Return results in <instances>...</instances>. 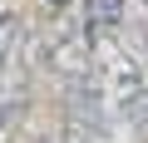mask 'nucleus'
<instances>
[{
    "mask_svg": "<svg viewBox=\"0 0 148 143\" xmlns=\"http://www.w3.org/2000/svg\"><path fill=\"white\" fill-rule=\"evenodd\" d=\"M114 109H119V118H123V123L148 143V84H143V89H133V94H128L123 104H114Z\"/></svg>",
    "mask_w": 148,
    "mask_h": 143,
    "instance_id": "nucleus-1",
    "label": "nucleus"
},
{
    "mask_svg": "<svg viewBox=\"0 0 148 143\" xmlns=\"http://www.w3.org/2000/svg\"><path fill=\"white\" fill-rule=\"evenodd\" d=\"M15 54V20L0 15V69H5V59Z\"/></svg>",
    "mask_w": 148,
    "mask_h": 143,
    "instance_id": "nucleus-2",
    "label": "nucleus"
},
{
    "mask_svg": "<svg viewBox=\"0 0 148 143\" xmlns=\"http://www.w3.org/2000/svg\"><path fill=\"white\" fill-rule=\"evenodd\" d=\"M133 44H138V59L148 64V25H133Z\"/></svg>",
    "mask_w": 148,
    "mask_h": 143,
    "instance_id": "nucleus-3",
    "label": "nucleus"
},
{
    "mask_svg": "<svg viewBox=\"0 0 148 143\" xmlns=\"http://www.w3.org/2000/svg\"><path fill=\"white\" fill-rule=\"evenodd\" d=\"M45 5H49L54 15H64V10H74V5H79V0H45Z\"/></svg>",
    "mask_w": 148,
    "mask_h": 143,
    "instance_id": "nucleus-4",
    "label": "nucleus"
}]
</instances>
